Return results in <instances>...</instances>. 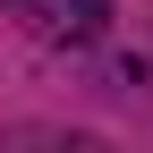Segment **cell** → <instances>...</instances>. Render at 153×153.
Instances as JSON below:
<instances>
[{"instance_id": "cell-2", "label": "cell", "mask_w": 153, "mask_h": 153, "mask_svg": "<svg viewBox=\"0 0 153 153\" xmlns=\"http://www.w3.org/2000/svg\"><path fill=\"white\" fill-rule=\"evenodd\" d=\"M0 153H111L102 136H85V128H17Z\"/></svg>"}, {"instance_id": "cell-1", "label": "cell", "mask_w": 153, "mask_h": 153, "mask_svg": "<svg viewBox=\"0 0 153 153\" xmlns=\"http://www.w3.org/2000/svg\"><path fill=\"white\" fill-rule=\"evenodd\" d=\"M0 17H17V26H26L34 43H51V51H85L94 34H102V0H0Z\"/></svg>"}]
</instances>
